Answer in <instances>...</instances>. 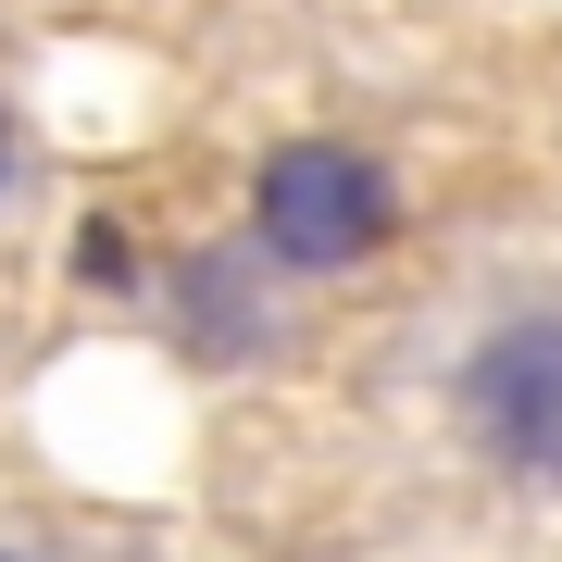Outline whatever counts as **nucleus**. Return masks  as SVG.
I'll list each match as a JSON object with an SVG mask.
<instances>
[{"instance_id":"1","label":"nucleus","mask_w":562,"mask_h":562,"mask_svg":"<svg viewBox=\"0 0 562 562\" xmlns=\"http://www.w3.org/2000/svg\"><path fill=\"white\" fill-rule=\"evenodd\" d=\"M387 225H401V188H387L375 150L301 138V150H276L250 176V238H262V262H288V276H350Z\"/></svg>"},{"instance_id":"2","label":"nucleus","mask_w":562,"mask_h":562,"mask_svg":"<svg viewBox=\"0 0 562 562\" xmlns=\"http://www.w3.org/2000/svg\"><path fill=\"white\" fill-rule=\"evenodd\" d=\"M462 438L513 487L562 501V313H513L462 350Z\"/></svg>"},{"instance_id":"3","label":"nucleus","mask_w":562,"mask_h":562,"mask_svg":"<svg viewBox=\"0 0 562 562\" xmlns=\"http://www.w3.org/2000/svg\"><path fill=\"white\" fill-rule=\"evenodd\" d=\"M176 325L201 350H225V362H250V350H276V313H262V288H250V262H188L176 276Z\"/></svg>"},{"instance_id":"4","label":"nucleus","mask_w":562,"mask_h":562,"mask_svg":"<svg viewBox=\"0 0 562 562\" xmlns=\"http://www.w3.org/2000/svg\"><path fill=\"white\" fill-rule=\"evenodd\" d=\"M76 288H138V238H125L113 213L76 225Z\"/></svg>"},{"instance_id":"5","label":"nucleus","mask_w":562,"mask_h":562,"mask_svg":"<svg viewBox=\"0 0 562 562\" xmlns=\"http://www.w3.org/2000/svg\"><path fill=\"white\" fill-rule=\"evenodd\" d=\"M0 188H13V125H0Z\"/></svg>"},{"instance_id":"6","label":"nucleus","mask_w":562,"mask_h":562,"mask_svg":"<svg viewBox=\"0 0 562 562\" xmlns=\"http://www.w3.org/2000/svg\"><path fill=\"white\" fill-rule=\"evenodd\" d=\"M0 562H13V550H0Z\"/></svg>"}]
</instances>
